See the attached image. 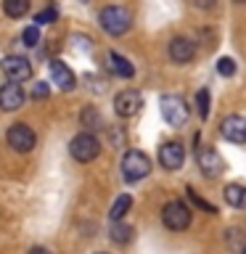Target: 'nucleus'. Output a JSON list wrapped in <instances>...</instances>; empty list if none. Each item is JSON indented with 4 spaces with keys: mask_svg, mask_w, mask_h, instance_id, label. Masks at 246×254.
<instances>
[{
    "mask_svg": "<svg viewBox=\"0 0 246 254\" xmlns=\"http://www.w3.org/2000/svg\"><path fill=\"white\" fill-rule=\"evenodd\" d=\"M193 56H196V48L188 37H175L170 43V59L175 64H188L193 61Z\"/></svg>",
    "mask_w": 246,
    "mask_h": 254,
    "instance_id": "14",
    "label": "nucleus"
},
{
    "mask_svg": "<svg viewBox=\"0 0 246 254\" xmlns=\"http://www.w3.org/2000/svg\"><path fill=\"white\" fill-rule=\"evenodd\" d=\"M225 201L236 209H246V186H238V183H230L225 188Z\"/></svg>",
    "mask_w": 246,
    "mask_h": 254,
    "instance_id": "16",
    "label": "nucleus"
},
{
    "mask_svg": "<svg viewBox=\"0 0 246 254\" xmlns=\"http://www.w3.org/2000/svg\"><path fill=\"white\" fill-rule=\"evenodd\" d=\"M188 196H190V198H193V201H196L198 206H204V209H206V212H217V209H214V206H212V204H206V201H204V198H201V196H196V190H193V188H188Z\"/></svg>",
    "mask_w": 246,
    "mask_h": 254,
    "instance_id": "25",
    "label": "nucleus"
},
{
    "mask_svg": "<svg viewBox=\"0 0 246 254\" xmlns=\"http://www.w3.org/2000/svg\"><path fill=\"white\" fill-rule=\"evenodd\" d=\"M159 109H162V117L167 119V125H172V127H183L188 122V114H190L185 101L180 95H162Z\"/></svg>",
    "mask_w": 246,
    "mask_h": 254,
    "instance_id": "4",
    "label": "nucleus"
},
{
    "mask_svg": "<svg viewBox=\"0 0 246 254\" xmlns=\"http://www.w3.org/2000/svg\"><path fill=\"white\" fill-rule=\"evenodd\" d=\"M51 79H53V85H59L61 90H74V85H77V79H74V71H71L63 61H51Z\"/></svg>",
    "mask_w": 246,
    "mask_h": 254,
    "instance_id": "13",
    "label": "nucleus"
},
{
    "mask_svg": "<svg viewBox=\"0 0 246 254\" xmlns=\"http://www.w3.org/2000/svg\"><path fill=\"white\" fill-rule=\"evenodd\" d=\"M21 40H24V45H27V48H35V45L40 43V29H37V24H35V27H27V29H24Z\"/></svg>",
    "mask_w": 246,
    "mask_h": 254,
    "instance_id": "23",
    "label": "nucleus"
},
{
    "mask_svg": "<svg viewBox=\"0 0 246 254\" xmlns=\"http://www.w3.org/2000/svg\"><path fill=\"white\" fill-rule=\"evenodd\" d=\"M82 125L85 127H101V117L95 109H85L82 111Z\"/></svg>",
    "mask_w": 246,
    "mask_h": 254,
    "instance_id": "24",
    "label": "nucleus"
},
{
    "mask_svg": "<svg viewBox=\"0 0 246 254\" xmlns=\"http://www.w3.org/2000/svg\"><path fill=\"white\" fill-rule=\"evenodd\" d=\"M32 95H35L37 101H40V98H48V95H51V87H48L45 82H40V85H35V90H32Z\"/></svg>",
    "mask_w": 246,
    "mask_h": 254,
    "instance_id": "26",
    "label": "nucleus"
},
{
    "mask_svg": "<svg viewBox=\"0 0 246 254\" xmlns=\"http://www.w3.org/2000/svg\"><path fill=\"white\" fill-rule=\"evenodd\" d=\"M198 8H214V0H193Z\"/></svg>",
    "mask_w": 246,
    "mask_h": 254,
    "instance_id": "27",
    "label": "nucleus"
},
{
    "mask_svg": "<svg viewBox=\"0 0 246 254\" xmlns=\"http://www.w3.org/2000/svg\"><path fill=\"white\" fill-rule=\"evenodd\" d=\"M196 111L201 119L209 117V90H206V87H201V90L196 93Z\"/></svg>",
    "mask_w": 246,
    "mask_h": 254,
    "instance_id": "20",
    "label": "nucleus"
},
{
    "mask_svg": "<svg viewBox=\"0 0 246 254\" xmlns=\"http://www.w3.org/2000/svg\"><path fill=\"white\" fill-rule=\"evenodd\" d=\"M198 167H201V172L206 175V178L214 180V178L222 175V170H225V162H222V156L214 148L204 146V148H198Z\"/></svg>",
    "mask_w": 246,
    "mask_h": 254,
    "instance_id": "9",
    "label": "nucleus"
},
{
    "mask_svg": "<svg viewBox=\"0 0 246 254\" xmlns=\"http://www.w3.org/2000/svg\"><path fill=\"white\" fill-rule=\"evenodd\" d=\"M220 132H222V138L230 140V143H236V146H244L246 143V117L241 114H230L222 119V125H220Z\"/></svg>",
    "mask_w": 246,
    "mask_h": 254,
    "instance_id": "8",
    "label": "nucleus"
},
{
    "mask_svg": "<svg viewBox=\"0 0 246 254\" xmlns=\"http://www.w3.org/2000/svg\"><path fill=\"white\" fill-rule=\"evenodd\" d=\"M98 254H106V252H98Z\"/></svg>",
    "mask_w": 246,
    "mask_h": 254,
    "instance_id": "30",
    "label": "nucleus"
},
{
    "mask_svg": "<svg viewBox=\"0 0 246 254\" xmlns=\"http://www.w3.org/2000/svg\"><path fill=\"white\" fill-rule=\"evenodd\" d=\"M109 69L114 71L117 77H122V79H130L135 74V66L119 53H109Z\"/></svg>",
    "mask_w": 246,
    "mask_h": 254,
    "instance_id": "15",
    "label": "nucleus"
},
{
    "mask_svg": "<svg viewBox=\"0 0 246 254\" xmlns=\"http://www.w3.org/2000/svg\"><path fill=\"white\" fill-rule=\"evenodd\" d=\"M183 162H185V148H183L178 140H170L159 148V164H162L164 170H180Z\"/></svg>",
    "mask_w": 246,
    "mask_h": 254,
    "instance_id": "11",
    "label": "nucleus"
},
{
    "mask_svg": "<svg viewBox=\"0 0 246 254\" xmlns=\"http://www.w3.org/2000/svg\"><path fill=\"white\" fill-rule=\"evenodd\" d=\"M69 154L74 156L77 162H82V164L93 162V159L101 154V143H98V138H95L93 132H79L69 143Z\"/></svg>",
    "mask_w": 246,
    "mask_h": 254,
    "instance_id": "3",
    "label": "nucleus"
},
{
    "mask_svg": "<svg viewBox=\"0 0 246 254\" xmlns=\"http://www.w3.org/2000/svg\"><path fill=\"white\" fill-rule=\"evenodd\" d=\"M98 21H101L103 32H106V35H111V37L124 35V32L132 27V16H130V11H127V8H122V5H106V8L101 11V16H98Z\"/></svg>",
    "mask_w": 246,
    "mask_h": 254,
    "instance_id": "1",
    "label": "nucleus"
},
{
    "mask_svg": "<svg viewBox=\"0 0 246 254\" xmlns=\"http://www.w3.org/2000/svg\"><path fill=\"white\" fill-rule=\"evenodd\" d=\"M217 74L220 77H233L236 74V61L230 59V56H222L217 61Z\"/></svg>",
    "mask_w": 246,
    "mask_h": 254,
    "instance_id": "21",
    "label": "nucleus"
},
{
    "mask_svg": "<svg viewBox=\"0 0 246 254\" xmlns=\"http://www.w3.org/2000/svg\"><path fill=\"white\" fill-rule=\"evenodd\" d=\"M0 69H3V74L11 79V82H27L32 77V64H29V59H24V56H5V59L0 61Z\"/></svg>",
    "mask_w": 246,
    "mask_h": 254,
    "instance_id": "7",
    "label": "nucleus"
},
{
    "mask_svg": "<svg viewBox=\"0 0 246 254\" xmlns=\"http://www.w3.org/2000/svg\"><path fill=\"white\" fill-rule=\"evenodd\" d=\"M56 19H59V11H56L53 5H48V8H43V11H40V13L35 16L37 27H40V24H53Z\"/></svg>",
    "mask_w": 246,
    "mask_h": 254,
    "instance_id": "22",
    "label": "nucleus"
},
{
    "mask_svg": "<svg viewBox=\"0 0 246 254\" xmlns=\"http://www.w3.org/2000/svg\"><path fill=\"white\" fill-rule=\"evenodd\" d=\"M24 87L19 82H8L0 87V109L3 111H16V109H21L24 106Z\"/></svg>",
    "mask_w": 246,
    "mask_h": 254,
    "instance_id": "12",
    "label": "nucleus"
},
{
    "mask_svg": "<svg viewBox=\"0 0 246 254\" xmlns=\"http://www.w3.org/2000/svg\"><path fill=\"white\" fill-rule=\"evenodd\" d=\"M244 254H246V249H244Z\"/></svg>",
    "mask_w": 246,
    "mask_h": 254,
    "instance_id": "31",
    "label": "nucleus"
},
{
    "mask_svg": "<svg viewBox=\"0 0 246 254\" xmlns=\"http://www.w3.org/2000/svg\"><path fill=\"white\" fill-rule=\"evenodd\" d=\"M162 220L170 230H185L190 225V209L183 201H170L162 209Z\"/></svg>",
    "mask_w": 246,
    "mask_h": 254,
    "instance_id": "6",
    "label": "nucleus"
},
{
    "mask_svg": "<svg viewBox=\"0 0 246 254\" xmlns=\"http://www.w3.org/2000/svg\"><path fill=\"white\" fill-rule=\"evenodd\" d=\"M130 206H132V196H130V193H122L114 204H111V212H109V214H111V220L119 222L127 212H130Z\"/></svg>",
    "mask_w": 246,
    "mask_h": 254,
    "instance_id": "17",
    "label": "nucleus"
},
{
    "mask_svg": "<svg viewBox=\"0 0 246 254\" xmlns=\"http://www.w3.org/2000/svg\"><path fill=\"white\" fill-rule=\"evenodd\" d=\"M143 106V95L138 90H122V93H117V98H114V111L119 117H135L140 111Z\"/></svg>",
    "mask_w": 246,
    "mask_h": 254,
    "instance_id": "10",
    "label": "nucleus"
},
{
    "mask_svg": "<svg viewBox=\"0 0 246 254\" xmlns=\"http://www.w3.org/2000/svg\"><path fill=\"white\" fill-rule=\"evenodd\" d=\"M5 140H8V146H11L13 151H19V154H27V151L35 148V132H32V127L29 125H21V122H16L8 127V135H5Z\"/></svg>",
    "mask_w": 246,
    "mask_h": 254,
    "instance_id": "5",
    "label": "nucleus"
},
{
    "mask_svg": "<svg viewBox=\"0 0 246 254\" xmlns=\"http://www.w3.org/2000/svg\"><path fill=\"white\" fill-rule=\"evenodd\" d=\"M3 11L11 19H21L29 11V0H3Z\"/></svg>",
    "mask_w": 246,
    "mask_h": 254,
    "instance_id": "18",
    "label": "nucleus"
},
{
    "mask_svg": "<svg viewBox=\"0 0 246 254\" xmlns=\"http://www.w3.org/2000/svg\"><path fill=\"white\" fill-rule=\"evenodd\" d=\"M236 3H246V0H236Z\"/></svg>",
    "mask_w": 246,
    "mask_h": 254,
    "instance_id": "29",
    "label": "nucleus"
},
{
    "mask_svg": "<svg viewBox=\"0 0 246 254\" xmlns=\"http://www.w3.org/2000/svg\"><path fill=\"white\" fill-rule=\"evenodd\" d=\"M111 241L114 244H130L132 241V228L124 222H114L111 225Z\"/></svg>",
    "mask_w": 246,
    "mask_h": 254,
    "instance_id": "19",
    "label": "nucleus"
},
{
    "mask_svg": "<svg viewBox=\"0 0 246 254\" xmlns=\"http://www.w3.org/2000/svg\"><path fill=\"white\" fill-rule=\"evenodd\" d=\"M151 172V159L143 151H127L122 159V175L127 183H138L143 178H148Z\"/></svg>",
    "mask_w": 246,
    "mask_h": 254,
    "instance_id": "2",
    "label": "nucleus"
},
{
    "mask_svg": "<svg viewBox=\"0 0 246 254\" xmlns=\"http://www.w3.org/2000/svg\"><path fill=\"white\" fill-rule=\"evenodd\" d=\"M29 254H51V252L43 249V246H35V249H29Z\"/></svg>",
    "mask_w": 246,
    "mask_h": 254,
    "instance_id": "28",
    "label": "nucleus"
}]
</instances>
